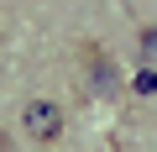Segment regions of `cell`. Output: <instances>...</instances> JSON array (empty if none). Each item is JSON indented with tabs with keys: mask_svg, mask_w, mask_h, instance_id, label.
Instances as JSON below:
<instances>
[{
	"mask_svg": "<svg viewBox=\"0 0 157 152\" xmlns=\"http://www.w3.org/2000/svg\"><path fill=\"white\" fill-rule=\"evenodd\" d=\"M141 68H147V73H157V26H147V32H141Z\"/></svg>",
	"mask_w": 157,
	"mask_h": 152,
	"instance_id": "3",
	"label": "cell"
},
{
	"mask_svg": "<svg viewBox=\"0 0 157 152\" xmlns=\"http://www.w3.org/2000/svg\"><path fill=\"white\" fill-rule=\"evenodd\" d=\"M136 89H141V95H152V89H157V73H147V68H141V73H136Z\"/></svg>",
	"mask_w": 157,
	"mask_h": 152,
	"instance_id": "4",
	"label": "cell"
},
{
	"mask_svg": "<svg viewBox=\"0 0 157 152\" xmlns=\"http://www.w3.org/2000/svg\"><path fill=\"white\" fill-rule=\"evenodd\" d=\"M84 89H94V95H115V89H121V79H115V68H110L105 53H89V79H84Z\"/></svg>",
	"mask_w": 157,
	"mask_h": 152,
	"instance_id": "2",
	"label": "cell"
},
{
	"mask_svg": "<svg viewBox=\"0 0 157 152\" xmlns=\"http://www.w3.org/2000/svg\"><path fill=\"white\" fill-rule=\"evenodd\" d=\"M21 126H26L32 142H58V136H63V110H58L52 100H26Z\"/></svg>",
	"mask_w": 157,
	"mask_h": 152,
	"instance_id": "1",
	"label": "cell"
}]
</instances>
